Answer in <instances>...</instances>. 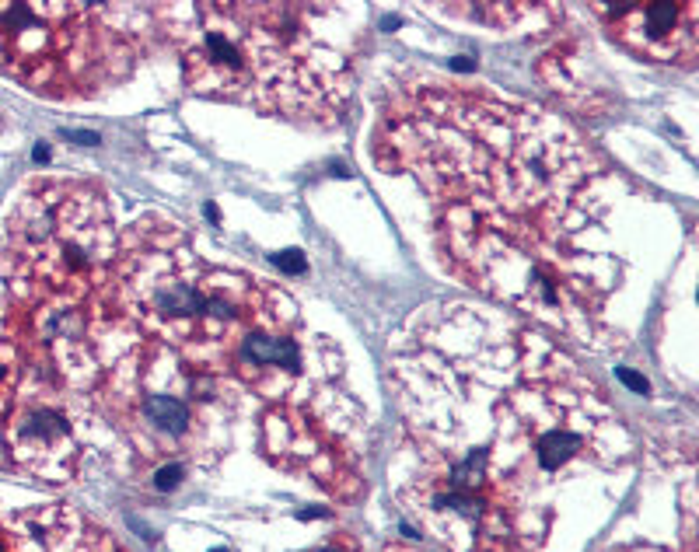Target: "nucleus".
Returning a JSON list of instances; mask_svg holds the SVG:
<instances>
[{
    "label": "nucleus",
    "instance_id": "nucleus-1",
    "mask_svg": "<svg viewBox=\"0 0 699 552\" xmlns=\"http://www.w3.org/2000/svg\"><path fill=\"white\" fill-rule=\"evenodd\" d=\"M374 154L420 182L444 259L612 256L609 165L556 112L413 84L388 98Z\"/></svg>",
    "mask_w": 699,
    "mask_h": 552
},
{
    "label": "nucleus",
    "instance_id": "nucleus-2",
    "mask_svg": "<svg viewBox=\"0 0 699 552\" xmlns=\"http://www.w3.org/2000/svg\"><path fill=\"white\" fill-rule=\"evenodd\" d=\"M305 4H151L189 91L319 126L343 116L353 70L308 25Z\"/></svg>",
    "mask_w": 699,
    "mask_h": 552
},
{
    "label": "nucleus",
    "instance_id": "nucleus-3",
    "mask_svg": "<svg viewBox=\"0 0 699 552\" xmlns=\"http://www.w3.org/2000/svg\"><path fill=\"white\" fill-rule=\"evenodd\" d=\"M259 280L214 266L182 224L147 214L119 235L105 297L137 325L207 360L238 343L256 308Z\"/></svg>",
    "mask_w": 699,
    "mask_h": 552
},
{
    "label": "nucleus",
    "instance_id": "nucleus-4",
    "mask_svg": "<svg viewBox=\"0 0 699 552\" xmlns=\"http://www.w3.org/2000/svg\"><path fill=\"white\" fill-rule=\"evenodd\" d=\"M112 203L98 182L35 179L7 217L4 266L42 308L102 301L116 259Z\"/></svg>",
    "mask_w": 699,
    "mask_h": 552
},
{
    "label": "nucleus",
    "instance_id": "nucleus-5",
    "mask_svg": "<svg viewBox=\"0 0 699 552\" xmlns=\"http://www.w3.org/2000/svg\"><path fill=\"white\" fill-rule=\"evenodd\" d=\"M137 53L116 4L0 0V74L39 95H102L130 77Z\"/></svg>",
    "mask_w": 699,
    "mask_h": 552
},
{
    "label": "nucleus",
    "instance_id": "nucleus-6",
    "mask_svg": "<svg viewBox=\"0 0 699 552\" xmlns=\"http://www.w3.org/2000/svg\"><path fill=\"white\" fill-rule=\"evenodd\" d=\"M612 42L651 63L693 67L699 56V4L693 0H633L591 4Z\"/></svg>",
    "mask_w": 699,
    "mask_h": 552
},
{
    "label": "nucleus",
    "instance_id": "nucleus-7",
    "mask_svg": "<svg viewBox=\"0 0 699 552\" xmlns=\"http://www.w3.org/2000/svg\"><path fill=\"white\" fill-rule=\"evenodd\" d=\"M7 448L25 472L49 483H63L77 472L81 444L74 423L46 395H28L7 416Z\"/></svg>",
    "mask_w": 699,
    "mask_h": 552
},
{
    "label": "nucleus",
    "instance_id": "nucleus-8",
    "mask_svg": "<svg viewBox=\"0 0 699 552\" xmlns=\"http://www.w3.org/2000/svg\"><path fill=\"white\" fill-rule=\"evenodd\" d=\"M116 385H123L126 392L123 413L130 416L133 427L137 430L144 427L151 437H158V444H172V448H182L196 434L200 409H207L214 399H221V388H217V381L207 371H189L182 392H175V388H151L137 367L126 378L116 374Z\"/></svg>",
    "mask_w": 699,
    "mask_h": 552
},
{
    "label": "nucleus",
    "instance_id": "nucleus-9",
    "mask_svg": "<svg viewBox=\"0 0 699 552\" xmlns=\"http://www.w3.org/2000/svg\"><path fill=\"white\" fill-rule=\"evenodd\" d=\"M32 521L35 525L25 528V532H32V542L42 552H126L116 539L98 532L91 521L74 518L63 507L32 514Z\"/></svg>",
    "mask_w": 699,
    "mask_h": 552
},
{
    "label": "nucleus",
    "instance_id": "nucleus-10",
    "mask_svg": "<svg viewBox=\"0 0 699 552\" xmlns=\"http://www.w3.org/2000/svg\"><path fill=\"white\" fill-rule=\"evenodd\" d=\"M182 476H186V469H182L179 462H165V465H158V472H154V490H161V493L175 490V486L182 483Z\"/></svg>",
    "mask_w": 699,
    "mask_h": 552
},
{
    "label": "nucleus",
    "instance_id": "nucleus-11",
    "mask_svg": "<svg viewBox=\"0 0 699 552\" xmlns=\"http://www.w3.org/2000/svg\"><path fill=\"white\" fill-rule=\"evenodd\" d=\"M273 266H277L280 273H287V276H301V273L308 270L305 256H301L298 249H291V252H277V256H273Z\"/></svg>",
    "mask_w": 699,
    "mask_h": 552
},
{
    "label": "nucleus",
    "instance_id": "nucleus-12",
    "mask_svg": "<svg viewBox=\"0 0 699 552\" xmlns=\"http://www.w3.org/2000/svg\"><path fill=\"white\" fill-rule=\"evenodd\" d=\"M619 378H623L626 381V385H630L633 388V392H640V395H647V392H651V385H647V378H640V374H633V371H626V367H619Z\"/></svg>",
    "mask_w": 699,
    "mask_h": 552
},
{
    "label": "nucleus",
    "instance_id": "nucleus-13",
    "mask_svg": "<svg viewBox=\"0 0 699 552\" xmlns=\"http://www.w3.org/2000/svg\"><path fill=\"white\" fill-rule=\"evenodd\" d=\"M319 552H350L347 546H340V542H329V546H322Z\"/></svg>",
    "mask_w": 699,
    "mask_h": 552
},
{
    "label": "nucleus",
    "instance_id": "nucleus-14",
    "mask_svg": "<svg viewBox=\"0 0 699 552\" xmlns=\"http://www.w3.org/2000/svg\"><path fill=\"white\" fill-rule=\"evenodd\" d=\"M214 552H228V549H214Z\"/></svg>",
    "mask_w": 699,
    "mask_h": 552
}]
</instances>
